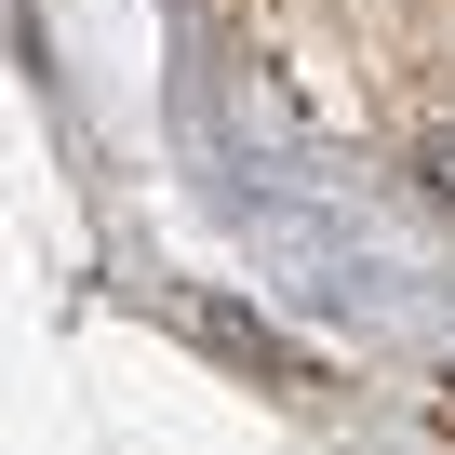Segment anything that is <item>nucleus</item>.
I'll list each match as a JSON object with an SVG mask.
<instances>
[{
	"instance_id": "1",
	"label": "nucleus",
	"mask_w": 455,
	"mask_h": 455,
	"mask_svg": "<svg viewBox=\"0 0 455 455\" xmlns=\"http://www.w3.org/2000/svg\"><path fill=\"white\" fill-rule=\"evenodd\" d=\"M428 428H442V442H455V388H428Z\"/></svg>"
}]
</instances>
